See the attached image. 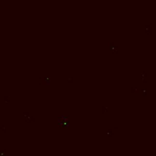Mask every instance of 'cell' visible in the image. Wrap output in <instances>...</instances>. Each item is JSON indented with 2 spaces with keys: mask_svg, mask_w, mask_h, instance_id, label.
<instances>
[{
  "mask_svg": "<svg viewBox=\"0 0 156 156\" xmlns=\"http://www.w3.org/2000/svg\"><path fill=\"white\" fill-rule=\"evenodd\" d=\"M152 26L150 24H147L145 26V31L148 34H149L152 32Z\"/></svg>",
  "mask_w": 156,
  "mask_h": 156,
  "instance_id": "7a4b0ae2",
  "label": "cell"
},
{
  "mask_svg": "<svg viewBox=\"0 0 156 156\" xmlns=\"http://www.w3.org/2000/svg\"><path fill=\"white\" fill-rule=\"evenodd\" d=\"M116 129H114V128H110L108 129L107 131L108 136L110 137H112L114 136H116Z\"/></svg>",
  "mask_w": 156,
  "mask_h": 156,
  "instance_id": "6da1fadb",
  "label": "cell"
}]
</instances>
